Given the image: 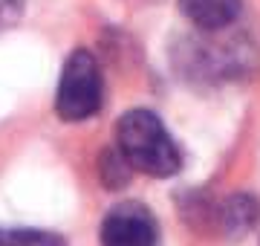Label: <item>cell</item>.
I'll use <instances>...</instances> for the list:
<instances>
[{"label":"cell","instance_id":"obj_5","mask_svg":"<svg viewBox=\"0 0 260 246\" xmlns=\"http://www.w3.org/2000/svg\"><path fill=\"white\" fill-rule=\"evenodd\" d=\"M260 218V203L249 194H234L223 203L220 208V220H223V229L229 235H246Z\"/></svg>","mask_w":260,"mask_h":246},{"label":"cell","instance_id":"obj_1","mask_svg":"<svg viewBox=\"0 0 260 246\" xmlns=\"http://www.w3.org/2000/svg\"><path fill=\"white\" fill-rule=\"evenodd\" d=\"M116 148L133 171L156 177V180L174 177L182 165V153H179L174 136L168 133L162 119L153 110H145V107L127 110L119 119Z\"/></svg>","mask_w":260,"mask_h":246},{"label":"cell","instance_id":"obj_2","mask_svg":"<svg viewBox=\"0 0 260 246\" xmlns=\"http://www.w3.org/2000/svg\"><path fill=\"white\" fill-rule=\"evenodd\" d=\"M104 81L99 61L90 49H75L64 61L55 96V113L64 122H84L102 110Z\"/></svg>","mask_w":260,"mask_h":246},{"label":"cell","instance_id":"obj_8","mask_svg":"<svg viewBox=\"0 0 260 246\" xmlns=\"http://www.w3.org/2000/svg\"><path fill=\"white\" fill-rule=\"evenodd\" d=\"M23 6H26V0H0V32L9 29L20 18Z\"/></svg>","mask_w":260,"mask_h":246},{"label":"cell","instance_id":"obj_7","mask_svg":"<svg viewBox=\"0 0 260 246\" xmlns=\"http://www.w3.org/2000/svg\"><path fill=\"white\" fill-rule=\"evenodd\" d=\"M130 171H133V168H130L127 160L119 153V148H113V151H104L102 153L99 174H102L104 189H121V186L130 180Z\"/></svg>","mask_w":260,"mask_h":246},{"label":"cell","instance_id":"obj_3","mask_svg":"<svg viewBox=\"0 0 260 246\" xmlns=\"http://www.w3.org/2000/svg\"><path fill=\"white\" fill-rule=\"evenodd\" d=\"M156 218L142 203H119L102 220V246H156Z\"/></svg>","mask_w":260,"mask_h":246},{"label":"cell","instance_id":"obj_4","mask_svg":"<svg viewBox=\"0 0 260 246\" xmlns=\"http://www.w3.org/2000/svg\"><path fill=\"white\" fill-rule=\"evenodd\" d=\"M179 9L197 29L203 32H220L237 20L243 0H179Z\"/></svg>","mask_w":260,"mask_h":246},{"label":"cell","instance_id":"obj_6","mask_svg":"<svg viewBox=\"0 0 260 246\" xmlns=\"http://www.w3.org/2000/svg\"><path fill=\"white\" fill-rule=\"evenodd\" d=\"M0 246H67L64 237L44 229H0Z\"/></svg>","mask_w":260,"mask_h":246}]
</instances>
